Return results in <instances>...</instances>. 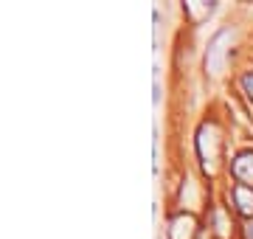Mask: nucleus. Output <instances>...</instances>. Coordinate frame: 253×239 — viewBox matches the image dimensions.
<instances>
[{
    "label": "nucleus",
    "instance_id": "obj_1",
    "mask_svg": "<svg viewBox=\"0 0 253 239\" xmlns=\"http://www.w3.org/2000/svg\"><path fill=\"white\" fill-rule=\"evenodd\" d=\"M228 40H231V31H228V28H222V31H217V34H214L211 45H208L206 71L211 76H217L219 71H222V59H225V42H228Z\"/></svg>",
    "mask_w": 253,
    "mask_h": 239
},
{
    "label": "nucleus",
    "instance_id": "obj_2",
    "mask_svg": "<svg viewBox=\"0 0 253 239\" xmlns=\"http://www.w3.org/2000/svg\"><path fill=\"white\" fill-rule=\"evenodd\" d=\"M194 228H197V220L191 214H177L169 225V239H194Z\"/></svg>",
    "mask_w": 253,
    "mask_h": 239
},
{
    "label": "nucleus",
    "instance_id": "obj_3",
    "mask_svg": "<svg viewBox=\"0 0 253 239\" xmlns=\"http://www.w3.org/2000/svg\"><path fill=\"white\" fill-rule=\"evenodd\" d=\"M231 172L239 183H253V152H239L236 160L231 163Z\"/></svg>",
    "mask_w": 253,
    "mask_h": 239
},
{
    "label": "nucleus",
    "instance_id": "obj_4",
    "mask_svg": "<svg viewBox=\"0 0 253 239\" xmlns=\"http://www.w3.org/2000/svg\"><path fill=\"white\" fill-rule=\"evenodd\" d=\"M234 205L239 214L253 217V186H245V183L234 186Z\"/></svg>",
    "mask_w": 253,
    "mask_h": 239
},
{
    "label": "nucleus",
    "instance_id": "obj_5",
    "mask_svg": "<svg viewBox=\"0 0 253 239\" xmlns=\"http://www.w3.org/2000/svg\"><path fill=\"white\" fill-rule=\"evenodd\" d=\"M242 87H245V93H251V96H253V74H245L242 76Z\"/></svg>",
    "mask_w": 253,
    "mask_h": 239
},
{
    "label": "nucleus",
    "instance_id": "obj_6",
    "mask_svg": "<svg viewBox=\"0 0 253 239\" xmlns=\"http://www.w3.org/2000/svg\"><path fill=\"white\" fill-rule=\"evenodd\" d=\"M248 239H253V222H248Z\"/></svg>",
    "mask_w": 253,
    "mask_h": 239
}]
</instances>
